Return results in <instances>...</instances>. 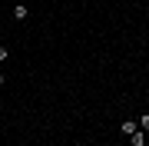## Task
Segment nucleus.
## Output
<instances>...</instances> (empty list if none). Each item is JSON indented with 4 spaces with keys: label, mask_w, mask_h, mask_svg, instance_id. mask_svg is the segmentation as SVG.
<instances>
[{
    "label": "nucleus",
    "mask_w": 149,
    "mask_h": 146,
    "mask_svg": "<svg viewBox=\"0 0 149 146\" xmlns=\"http://www.w3.org/2000/svg\"><path fill=\"white\" fill-rule=\"evenodd\" d=\"M119 130H123V133H126V136H133V133L139 130V119H126V123H123V126H119Z\"/></svg>",
    "instance_id": "nucleus-1"
},
{
    "label": "nucleus",
    "mask_w": 149,
    "mask_h": 146,
    "mask_svg": "<svg viewBox=\"0 0 149 146\" xmlns=\"http://www.w3.org/2000/svg\"><path fill=\"white\" fill-rule=\"evenodd\" d=\"M13 20H27V7H23V3L13 7Z\"/></svg>",
    "instance_id": "nucleus-2"
},
{
    "label": "nucleus",
    "mask_w": 149,
    "mask_h": 146,
    "mask_svg": "<svg viewBox=\"0 0 149 146\" xmlns=\"http://www.w3.org/2000/svg\"><path fill=\"white\" fill-rule=\"evenodd\" d=\"M133 146H146V133H143V130L133 133Z\"/></svg>",
    "instance_id": "nucleus-3"
},
{
    "label": "nucleus",
    "mask_w": 149,
    "mask_h": 146,
    "mask_svg": "<svg viewBox=\"0 0 149 146\" xmlns=\"http://www.w3.org/2000/svg\"><path fill=\"white\" fill-rule=\"evenodd\" d=\"M139 130H149V113H143V116H139Z\"/></svg>",
    "instance_id": "nucleus-4"
},
{
    "label": "nucleus",
    "mask_w": 149,
    "mask_h": 146,
    "mask_svg": "<svg viewBox=\"0 0 149 146\" xmlns=\"http://www.w3.org/2000/svg\"><path fill=\"white\" fill-rule=\"evenodd\" d=\"M0 60H7V47H0Z\"/></svg>",
    "instance_id": "nucleus-5"
},
{
    "label": "nucleus",
    "mask_w": 149,
    "mask_h": 146,
    "mask_svg": "<svg viewBox=\"0 0 149 146\" xmlns=\"http://www.w3.org/2000/svg\"><path fill=\"white\" fill-rule=\"evenodd\" d=\"M3 83H7V80H3V73H0V87H3Z\"/></svg>",
    "instance_id": "nucleus-6"
}]
</instances>
